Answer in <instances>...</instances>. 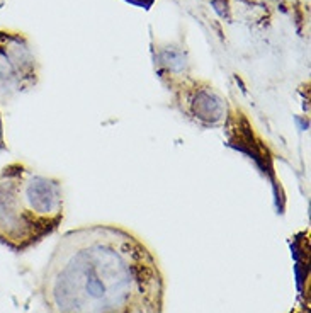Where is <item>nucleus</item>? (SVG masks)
<instances>
[{
	"instance_id": "nucleus-4",
	"label": "nucleus",
	"mask_w": 311,
	"mask_h": 313,
	"mask_svg": "<svg viewBox=\"0 0 311 313\" xmlns=\"http://www.w3.org/2000/svg\"><path fill=\"white\" fill-rule=\"evenodd\" d=\"M172 106L187 121L204 129L220 128L228 118V102L216 89L207 82L185 78L170 89Z\"/></svg>"
},
{
	"instance_id": "nucleus-1",
	"label": "nucleus",
	"mask_w": 311,
	"mask_h": 313,
	"mask_svg": "<svg viewBox=\"0 0 311 313\" xmlns=\"http://www.w3.org/2000/svg\"><path fill=\"white\" fill-rule=\"evenodd\" d=\"M165 281L138 235L116 225L68 230L41 274L46 313H162Z\"/></svg>"
},
{
	"instance_id": "nucleus-3",
	"label": "nucleus",
	"mask_w": 311,
	"mask_h": 313,
	"mask_svg": "<svg viewBox=\"0 0 311 313\" xmlns=\"http://www.w3.org/2000/svg\"><path fill=\"white\" fill-rule=\"evenodd\" d=\"M39 82V65L22 33L0 29V104L33 91Z\"/></svg>"
},
{
	"instance_id": "nucleus-2",
	"label": "nucleus",
	"mask_w": 311,
	"mask_h": 313,
	"mask_svg": "<svg viewBox=\"0 0 311 313\" xmlns=\"http://www.w3.org/2000/svg\"><path fill=\"white\" fill-rule=\"evenodd\" d=\"M65 192L60 179L22 162L0 170V243L24 254L60 228Z\"/></svg>"
},
{
	"instance_id": "nucleus-8",
	"label": "nucleus",
	"mask_w": 311,
	"mask_h": 313,
	"mask_svg": "<svg viewBox=\"0 0 311 313\" xmlns=\"http://www.w3.org/2000/svg\"><path fill=\"white\" fill-rule=\"evenodd\" d=\"M296 313H301V312H296Z\"/></svg>"
},
{
	"instance_id": "nucleus-7",
	"label": "nucleus",
	"mask_w": 311,
	"mask_h": 313,
	"mask_svg": "<svg viewBox=\"0 0 311 313\" xmlns=\"http://www.w3.org/2000/svg\"><path fill=\"white\" fill-rule=\"evenodd\" d=\"M3 3H5V0H0V7H2V5H3Z\"/></svg>"
},
{
	"instance_id": "nucleus-6",
	"label": "nucleus",
	"mask_w": 311,
	"mask_h": 313,
	"mask_svg": "<svg viewBox=\"0 0 311 313\" xmlns=\"http://www.w3.org/2000/svg\"><path fill=\"white\" fill-rule=\"evenodd\" d=\"M129 2L138 3V5H143V7H148V5H151V3H153V0H129Z\"/></svg>"
},
{
	"instance_id": "nucleus-5",
	"label": "nucleus",
	"mask_w": 311,
	"mask_h": 313,
	"mask_svg": "<svg viewBox=\"0 0 311 313\" xmlns=\"http://www.w3.org/2000/svg\"><path fill=\"white\" fill-rule=\"evenodd\" d=\"M0 150H7L5 136H3V123H2V114H0Z\"/></svg>"
}]
</instances>
